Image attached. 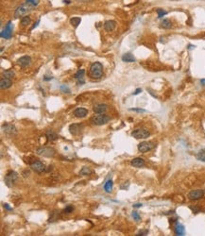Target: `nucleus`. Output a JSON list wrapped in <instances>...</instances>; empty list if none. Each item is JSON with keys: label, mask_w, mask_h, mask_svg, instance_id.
<instances>
[{"label": "nucleus", "mask_w": 205, "mask_h": 236, "mask_svg": "<svg viewBox=\"0 0 205 236\" xmlns=\"http://www.w3.org/2000/svg\"><path fill=\"white\" fill-rule=\"evenodd\" d=\"M157 13H158V17L159 18H162L164 15H166L167 12L166 11H164V10H162V9H158L157 10Z\"/></svg>", "instance_id": "obj_29"}, {"label": "nucleus", "mask_w": 205, "mask_h": 236, "mask_svg": "<svg viewBox=\"0 0 205 236\" xmlns=\"http://www.w3.org/2000/svg\"><path fill=\"white\" fill-rule=\"evenodd\" d=\"M91 123L93 125H95V126H102V125H105V124H107L109 121H110V117L106 114H103V113H97L95 114V115L92 116L91 119Z\"/></svg>", "instance_id": "obj_2"}, {"label": "nucleus", "mask_w": 205, "mask_h": 236, "mask_svg": "<svg viewBox=\"0 0 205 236\" xmlns=\"http://www.w3.org/2000/svg\"><path fill=\"white\" fill-rule=\"evenodd\" d=\"M11 80L9 79H5V77H3L1 79V81H0V87H1L2 90H7L9 89L10 87L11 86Z\"/></svg>", "instance_id": "obj_19"}, {"label": "nucleus", "mask_w": 205, "mask_h": 236, "mask_svg": "<svg viewBox=\"0 0 205 236\" xmlns=\"http://www.w3.org/2000/svg\"><path fill=\"white\" fill-rule=\"evenodd\" d=\"M132 166L133 167H138V168H140V167H143L145 165V161L142 159V158H135V159H133L132 161Z\"/></svg>", "instance_id": "obj_17"}, {"label": "nucleus", "mask_w": 205, "mask_h": 236, "mask_svg": "<svg viewBox=\"0 0 205 236\" xmlns=\"http://www.w3.org/2000/svg\"><path fill=\"white\" fill-rule=\"evenodd\" d=\"M156 147V144L153 142H142L141 144L138 145V150L145 153V152H148L151 149H153Z\"/></svg>", "instance_id": "obj_6"}, {"label": "nucleus", "mask_w": 205, "mask_h": 236, "mask_svg": "<svg viewBox=\"0 0 205 236\" xmlns=\"http://www.w3.org/2000/svg\"><path fill=\"white\" fill-rule=\"evenodd\" d=\"M80 175H91L92 174V170L88 168L87 166H83L82 167V169L80 170V172H79Z\"/></svg>", "instance_id": "obj_28"}, {"label": "nucleus", "mask_w": 205, "mask_h": 236, "mask_svg": "<svg viewBox=\"0 0 205 236\" xmlns=\"http://www.w3.org/2000/svg\"><path fill=\"white\" fill-rule=\"evenodd\" d=\"M84 76H85V70L84 69H80L76 73L75 77H76V79L77 80V82H79V85H83L85 83Z\"/></svg>", "instance_id": "obj_13"}, {"label": "nucleus", "mask_w": 205, "mask_h": 236, "mask_svg": "<svg viewBox=\"0 0 205 236\" xmlns=\"http://www.w3.org/2000/svg\"><path fill=\"white\" fill-rule=\"evenodd\" d=\"M142 92V89H140V88H138V89H136V91L133 93V95H138V94H140V93Z\"/></svg>", "instance_id": "obj_37"}, {"label": "nucleus", "mask_w": 205, "mask_h": 236, "mask_svg": "<svg viewBox=\"0 0 205 236\" xmlns=\"http://www.w3.org/2000/svg\"><path fill=\"white\" fill-rule=\"evenodd\" d=\"M80 22H81V19H80L79 17H73V18H71L70 19L71 25H72L73 27H77V26H79Z\"/></svg>", "instance_id": "obj_26"}, {"label": "nucleus", "mask_w": 205, "mask_h": 236, "mask_svg": "<svg viewBox=\"0 0 205 236\" xmlns=\"http://www.w3.org/2000/svg\"><path fill=\"white\" fill-rule=\"evenodd\" d=\"M132 217H133V219H134L135 221H139V220L141 219V217H140V215H138L137 212H132Z\"/></svg>", "instance_id": "obj_30"}, {"label": "nucleus", "mask_w": 205, "mask_h": 236, "mask_svg": "<svg viewBox=\"0 0 205 236\" xmlns=\"http://www.w3.org/2000/svg\"><path fill=\"white\" fill-rule=\"evenodd\" d=\"M46 137H47V139L49 140V141H55V140H57L59 136L56 134V133H54L53 131H50V132H47L46 133Z\"/></svg>", "instance_id": "obj_27"}, {"label": "nucleus", "mask_w": 205, "mask_h": 236, "mask_svg": "<svg viewBox=\"0 0 205 236\" xmlns=\"http://www.w3.org/2000/svg\"><path fill=\"white\" fill-rule=\"evenodd\" d=\"M161 27H162L163 29H168L172 27V23L169 19H164V20H163L162 23H161Z\"/></svg>", "instance_id": "obj_24"}, {"label": "nucleus", "mask_w": 205, "mask_h": 236, "mask_svg": "<svg viewBox=\"0 0 205 236\" xmlns=\"http://www.w3.org/2000/svg\"><path fill=\"white\" fill-rule=\"evenodd\" d=\"M93 110L95 113H104L108 110V106L105 104H97L94 106Z\"/></svg>", "instance_id": "obj_15"}, {"label": "nucleus", "mask_w": 205, "mask_h": 236, "mask_svg": "<svg viewBox=\"0 0 205 236\" xmlns=\"http://www.w3.org/2000/svg\"><path fill=\"white\" fill-rule=\"evenodd\" d=\"M150 133L145 129H137L132 132V136L135 139H146L150 136Z\"/></svg>", "instance_id": "obj_8"}, {"label": "nucleus", "mask_w": 205, "mask_h": 236, "mask_svg": "<svg viewBox=\"0 0 205 236\" xmlns=\"http://www.w3.org/2000/svg\"><path fill=\"white\" fill-rule=\"evenodd\" d=\"M12 29H13V26H12V23L10 21L9 23L6 25L5 29L2 30L1 33H0V36L3 39H11L12 36Z\"/></svg>", "instance_id": "obj_7"}, {"label": "nucleus", "mask_w": 205, "mask_h": 236, "mask_svg": "<svg viewBox=\"0 0 205 236\" xmlns=\"http://www.w3.org/2000/svg\"><path fill=\"white\" fill-rule=\"evenodd\" d=\"M36 153L39 155V156L43 157H53L55 155V150L54 148L49 147H41L39 148H37Z\"/></svg>", "instance_id": "obj_5"}, {"label": "nucleus", "mask_w": 205, "mask_h": 236, "mask_svg": "<svg viewBox=\"0 0 205 236\" xmlns=\"http://www.w3.org/2000/svg\"><path fill=\"white\" fill-rule=\"evenodd\" d=\"M2 129H3V131L9 136H13L17 133L16 128H15L13 125H11V124H5V125H3Z\"/></svg>", "instance_id": "obj_10"}, {"label": "nucleus", "mask_w": 205, "mask_h": 236, "mask_svg": "<svg viewBox=\"0 0 205 236\" xmlns=\"http://www.w3.org/2000/svg\"><path fill=\"white\" fill-rule=\"evenodd\" d=\"M190 208L194 211V213H198V212L200 211V209H198V208H195V207H190Z\"/></svg>", "instance_id": "obj_38"}, {"label": "nucleus", "mask_w": 205, "mask_h": 236, "mask_svg": "<svg viewBox=\"0 0 205 236\" xmlns=\"http://www.w3.org/2000/svg\"><path fill=\"white\" fill-rule=\"evenodd\" d=\"M140 207H142V204H141V203L133 204V208H140Z\"/></svg>", "instance_id": "obj_39"}, {"label": "nucleus", "mask_w": 205, "mask_h": 236, "mask_svg": "<svg viewBox=\"0 0 205 236\" xmlns=\"http://www.w3.org/2000/svg\"><path fill=\"white\" fill-rule=\"evenodd\" d=\"M34 6L29 4V3H26V4L21 5L20 7H18L15 11V17H22L24 15L27 14L29 12H30L33 10Z\"/></svg>", "instance_id": "obj_4"}, {"label": "nucleus", "mask_w": 205, "mask_h": 236, "mask_svg": "<svg viewBox=\"0 0 205 236\" xmlns=\"http://www.w3.org/2000/svg\"><path fill=\"white\" fill-rule=\"evenodd\" d=\"M116 21L109 20L104 24V29L105 30H107V31H113V30L116 29Z\"/></svg>", "instance_id": "obj_18"}, {"label": "nucleus", "mask_w": 205, "mask_h": 236, "mask_svg": "<svg viewBox=\"0 0 205 236\" xmlns=\"http://www.w3.org/2000/svg\"><path fill=\"white\" fill-rule=\"evenodd\" d=\"M103 75V66L100 63H94L90 67V77L92 79H100Z\"/></svg>", "instance_id": "obj_1"}, {"label": "nucleus", "mask_w": 205, "mask_h": 236, "mask_svg": "<svg viewBox=\"0 0 205 236\" xmlns=\"http://www.w3.org/2000/svg\"><path fill=\"white\" fill-rule=\"evenodd\" d=\"M198 160H200V161H205V154H201V153H200V154H198Z\"/></svg>", "instance_id": "obj_33"}, {"label": "nucleus", "mask_w": 205, "mask_h": 236, "mask_svg": "<svg viewBox=\"0 0 205 236\" xmlns=\"http://www.w3.org/2000/svg\"><path fill=\"white\" fill-rule=\"evenodd\" d=\"M204 191L203 190H193L188 194V198L190 200H198L203 197Z\"/></svg>", "instance_id": "obj_11"}, {"label": "nucleus", "mask_w": 205, "mask_h": 236, "mask_svg": "<svg viewBox=\"0 0 205 236\" xmlns=\"http://www.w3.org/2000/svg\"><path fill=\"white\" fill-rule=\"evenodd\" d=\"M3 207H4L5 209H6V210H8V211H11V210H12V208L9 206V204H7V203L3 204Z\"/></svg>", "instance_id": "obj_35"}, {"label": "nucleus", "mask_w": 205, "mask_h": 236, "mask_svg": "<svg viewBox=\"0 0 205 236\" xmlns=\"http://www.w3.org/2000/svg\"><path fill=\"white\" fill-rule=\"evenodd\" d=\"M77 1H79V2H91V1H93V0H77Z\"/></svg>", "instance_id": "obj_40"}, {"label": "nucleus", "mask_w": 205, "mask_h": 236, "mask_svg": "<svg viewBox=\"0 0 205 236\" xmlns=\"http://www.w3.org/2000/svg\"><path fill=\"white\" fill-rule=\"evenodd\" d=\"M73 210H74V208L69 205V206H67V207L63 210V213H70L71 212H73Z\"/></svg>", "instance_id": "obj_31"}, {"label": "nucleus", "mask_w": 205, "mask_h": 236, "mask_svg": "<svg viewBox=\"0 0 205 236\" xmlns=\"http://www.w3.org/2000/svg\"><path fill=\"white\" fill-rule=\"evenodd\" d=\"M31 63V59H30L29 56H23L21 57L19 60L17 61V63L20 65L22 68H26L27 66H29Z\"/></svg>", "instance_id": "obj_12"}, {"label": "nucleus", "mask_w": 205, "mask_h": 236, "mask_svg": "<svg viewBox=\"0 0 205 236\" xmlns=\"http://www.w3.org/2000/svg\"><path fill=\"white\" fill-rule=\"evenodd\" d=\"M80 128H81V125H79V124H73L69 127V131L72 135H77L81 129Z\"/></svg>", "instance_id": "obj_16"}, {"label": "nucleus", "mask_w": 205, "mask_h": 236, "mask_svg": "<svg viewBox=\"0 0 205 236\" xmlns=\"http://www.w3.org/2000/svg\"><path fill=\"white\" fill-rule=\"evenodd\" d=\"M122 61H125V63H133L135 61V58L132 53H126L122 56Z\"/></svg>", "instance_id": "obj_21"}, {"label": "nucleus", "mask_w": 205, "mask_h": 236, "mask_svg": "<svg viewBox=\"0 0 205 236\" xmlns=\"http://www.w3.org/2000/svg\"><path fill=\"white\" fill-rule=\"evenodd\" d=\"M31 23V19H30L29 16H24L23 18L21 19V25L23 27H27L29 26V25Z\"/></svg>", "instance_id": "obj_25"}, {"label": "nucleus", "mask_w": 205, "mask_h": 236, "mask_svg": "<svg viewBox=\"0 0 205 236\" xmlns=\"http://www.w3.org/2000/svg\"><path fill=\"white\" fill-rule=\"evenodd\" d=\"M148 233V231H140L138 234H136V235H147Z\"/></svg>", "instance_id": "obj_36"}, {"label": "nucleus", "mask_w": 205, "mask_h": 236, "mask_svg": "<svg viewBox=\"0 0 205 236\" xmlns=\"http://www.w3.org/2000/svg\"><path fill=\"white\" fill-rule=\"evenodd\" d=\"M174 231H175V234L176 235H180V236H182L184 235L185 233V229H184V227L182 226V224H176L175 226V229H174Z\"/></svg>", "instance_id": "obj_20"}, {"label": "nucleus", "mask_w": 205, "mask_h": 236, "mask_svg": "<svg viewBox=\"0 0 205 236\" xmlns=\"http://www.w3.org/2000/svg\"><path fill=\"white\" fill-rule=\"evenodd\" d=\"M30 167H31V169L33 170V171H35L37 173L46 172V166L40 161H33L32 163H30Z\"/></svg>", "instance_id": "obj_9"}, {"label": "nucleus", "mask_w": 205, "mask_h": 236, "mask_svg": "<svg viewBox=\"0 0 205 236\" xmlns=\"http://www.w3.org/2000/svg\"><path fill=\"white\" fill-rule=\"evenodd\" d=\"M27 3L32 5V6H37L38 5V1L37 0H27Z\"/></svg>", "instance_id": "obj_32"}, {"label": "nucleus", "mask_w": 205, "mask_h": 236, "mask_svg": "<svg viewBox=\"0 0 205 236\" xmlns=\"http://www.w3.org/2000/svg\"><path fill=\"white\" fill-rule=\"evenodd\" d=\"M73 113H74V115L77 118H83L88 114V111L84 108H77L74 111Z\"/></svg>", "instance_id": "obj_14"}, {"label": "nucleus", "mask_w": 205, "mask_h": 236, "mask_svg": "<svg viewBox=\"0 0 205 236\" xmlns=\"http://www.w3.org/2000/svg\"><path fill=\"white\" fill-rule=\"evenodd\" d=\"M104 190L106 193H111L113 191V181H111V179L107 181V182L104 185Z\"/></svg>", "instance_id": "obj_22"}, {"label": "nucleus", "mask_w": 205, "mask_h": 236, "mask_svg": "<svg viewBox=\"0 0 205 236\" xmlns=\"http://www.w3.org/2000/svg\"><path fill=\"white\" fill-rule=\"evenodd\" d=\"M14 71L12 70H6L3 72V77H5V79H11L12 77H14Z\"/></svg>", "instance_id": "obj_23"}, {"label": "nucleus", "mask_w": 205, "mask_h": 236, "mask_svg": "<svg viewBox=\"0 0 205 236\" xmlns=\"http://www.w3.org/2000/svg\"><path fill=\"white\" fill-rule=\"evenodd\" d=\"M18 179H19V175H18L17 172L15 171H10L6 174L5 178H4V181H5V184L8 186L9 188L12 187L16 181H18Z\"/></svg>", "instance_id": "obj_3"}, {"label": "nucleus", "mask_w": 205, "mask_h": 236, "mask_svg": "<svg viewBox=\"0 0 205 236\" xmlns=\"http://www.w3.org/2000/svg\"><path fill=\"white\" fill-rule=\"evenodd\" d=\"M200 82L202 83V84H204V85H205V79H201V80H200Z\"/></svg>", "instance_id": "obj_41"}, {"label": "nucleus", "mask_w": 205, "mask_h": 236, "mask_svg": "<svg viewBox=\"0 0 205 236\" xmlns=\"http://www.w3.org/2000/svg\"><path fill=\"white\" fill-rule=\"evenodd\" d=\"M130 111H136V113H145V110H143V109H130Z\"/></svg>", "instance_id": "obj_34"}]
</instances>
